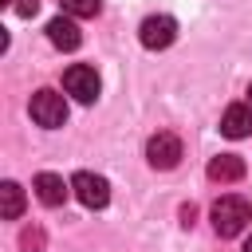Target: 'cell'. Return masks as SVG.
<instances>
[{"label": "cell", "mask_w": 252, "mask_h": 252, "mask_svg": "<svg viewBox=\"0 0 252 252\" xmlns=\"http://www.w3.org/2000/svg\"><path fill=\"white\" fill-rule=\"evenodd\" d=\"M248 220H252V201L248 197L224 193L220 201H213V228H217V236H240Z\"/></svg>", "instance_id": "6da1fadb"}, {"label": "cell", "mask_w": 252, "mask_h": 252, "mask_svg": "<svg viewBox=\"0 0 252 252\" xmlns=\"http://www.w3.org/2000/svg\"><path fill=\"white\" fill-rule=\"evenodd\" d=\"M63 91H67L71 98H79V102H94V98H98V91H102V79H98V71H94V67L75 63V67H67V71H63Z\"/></svg>", "instance_id": "7a4b0ae2"}, {"label": "cell", "mask_w": 252, "mask_h": 252, "mask_svg": "<svg viewBox=\"0 0 252 252\" xmlns=\"http://www.w3.org/2000/svg\"><path fill=\"white\" fill-rule=\"evenodd\" d=\"M32 118H35L43 130H59V126L67 122V102H63V94H55L51 87L35 91V94H32Z\"/></svg>", "instance_id": "3957f363"}, {"label": "cell", "mask_w": 252, "mask_h": 252, "mask_svg": "<svg viewBox=\"0 0 252 252\" xmlns=\"http://www.w3.org/2000/svg\"><path fill=\"white\" fill-rule=\"evenodd\" d=\"M146 161L154 169H173L181 161V138L169 134V130H158L150 142H146Z\"/></svg>", "instance_id": "277c9868"}, {"label": "cell", "mask_w": 252, "mask_h": 252, "mask_svg": "<svg viewBox=\"0 0 252 252\" xmlns=\"http://www.w3.org/2000/svg\"><path fill=\"white\" fill-rule=\"evenodd\" d=\"M71 189H75V197H79L87 209H102V205L110 201L106 177H102V173H91V169H79V173L71 177Z\"/></svg>", "instance_id": "5b68a950"}, {"label": "cell", "mask_w": 252, "mask_h": 252, "mask_svg": "<svg viewBox=\"0 0 252 252\" xmlns=\"http://www.w3.org/2000/svg\"><path fill=\"white\" fill-rule=\"evenodd\" d=\"M138 39H142V47L161 51V47H169L177 39V20L173 16H146L142 28H138Z\"/></svg>", "instance_id": "8992f818"}, {"label": "cell", "mask_w": 252, "mask_h": 252, "mask_svg": "<svg viewBox=\"0 0 252 252\" xmlns=\"http://www.w3.org/2000/svg\"><path fill=\"white\" fill-rule=\"evenodd\" d=\"M47 39H51L59 51H75V47L83 43V32H79L75 16H55V20L47 24Z\"/></svg>", "instance_id": "52a82bcc"}, {"label": "cell", "mask_w": 252, "mask_h": 252, "mask_svg": "<svg viewBox=\"0 0 252 252\" xmlns=\"http://www.w3.org/2000/svg\"><path fill=\"white\" fill-rule=\"evenodd\" d=\"M220 134L224 138H248L252 134V106H228L224 118H220Z\"/></svg>", "instance_id": "ba28073f"}, {"label": "cell", "mask_w": 252, "mask_h": 252, "mask_svg": "<svg viewBox=\"0 0 252 252\" xmlns=\"http://www.w3.org/2000/svg\"><path fill=\"white\" fill-rule=\"evenodd\" d=\"M205 173H209V181H220V185H224V181H240V177H244V158H236V154H220V158L209 161Z\"/></svg>", "instance_id": "9c48e42d"}, {"label": "cell", "mask_w": 252, "mask_h": 252, "mask_svg": "<svg viewBox=\"0 0 252 252\" xmlns=\"http://www.w3.org/2000/svg\"><path fill=\"white\" fill-rule=\"evenodd\" d=\"M67 189H71V185H63L59 173H39V177H35V197H39L47 209L63 205V201H67Z\"/></svg>", "instance_id": "30bf717a"}, {"label": "cell", "mask_w": 252, "mask_h": 252, "mask_svg": "<svg viewBox=\"0 0 252 252\" xmlns=\"http://www.w3.org/2000/svg\"><path fill=\"white\" fill-rule=\"evenodd\" d=\"M0 213H4L8 220H16V217L24 213V189H20L16 181H4V185H0Z\"/></svg>", "instance_id": "8fae6325"}, {"label": "cell", "mask_w": 252, "mask_h": 252, "mask_svg": "<svg viewBox=\"0 0 252 252\" xmlns=\"http://www.w3.org/2000/svg\"><path fill=\"white\" fill-rule=\"evenodd\" d=\"M102 0H63V12L75 16V20H87V16H98Z\"/></svg>", "instance_id": "7c38bea8"}, {"label": "cell", "mask_w": 252, "mask_h": 252, "mask_svg": "<svg viewBox=\"0 0 252 252\" xmlns=\"http://www.w3.org/2000/svg\"><path fill=\"white\" fill-rule=\"evenodd\" d=\"M20 248H24V252H43V232H39V228H24Z\"/></svg>", "instance_id": "4fadbf2b"}, {"label": "cell", "mask_w": 252, "mask_h": 252, "mask_svg": "<svg viewBox=\"0 0 252 252\" xmlns=\"http://www.w3.org/2000/svg\"><path fill=\"white\" fill-rule=\"evenodd\" d=\"M35 8H39V0H20V4H16L20 16H35Z\"/></svg>", "instance_id": "5bb4252c"}, {"label": "cell", "mask_w": 252, "mask_h": 252, "mask_svg": "<svg viewBox=\"0 0 252 252\" xmlns=\"http://www.w3.org/2000/svg\"><path fill=\"white\" fill-rule=\"evenodd\" d=\"M193 217H197V209H193V205H185V209H181V224L189 228V224H193Z\"/></svg>", "instance_id": "9a60e30c"}, {"label": "cell", "mask_w": 252, "mask_h": 252, "mask_svg": "<svg viewBox=\"0 0 252 252\" xmlns=\"http://www.w3.org/2000/svg\"><path fill=\"white\" fill-rule=\"evenodd\" d=\"M244 252H252V236H248V240H244Z\"/></svg>", "instance_id": "2e32d148"}, {"label": "cell", "mask_w": 252, "mask_h": 252, "mask_svg": "<svg viewBox=\"0 0 252 252\" xmlns=\"http://www.w3.org/2000/svg\"><path fill=\"white\" fill-rule=\"evenodd\" d=\"M0 4H12V0H0Z\"/></svg>", "instance_id": "e0dca14e"}, {"label": "cell", "mask_w": 252, "mask_h": 252, "mask_svg": "<svg viewBox=\"0 0 252 252\" xmlns=\"http://www.w3.org/2000/svg\"><path fill=\"white\" fill-rule=\"evenodd\" d=\"M248 98H252V87H248Z\"/></svg>", "instance_id": "ac0fdd59"}]
</instances>
